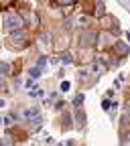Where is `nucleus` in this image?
I'll list each match as a JSON object with an SVG mask.
<instances>
[{
  "mask_svg": "<svg viewBox=\"0 0 130 146\" xmlns=\"http://www.w3.org/2000/svg\"><path fill=\"white\" fill-rule=\"evenodd\" d=\"M21 21H18V16H8L6 18V27H18Z\"/></svg>",
  "mask_w": 130,
  "mask_h": 146,
  "instance_id": "obj_1",
  "label": "nucleus"
}]
</instances>
